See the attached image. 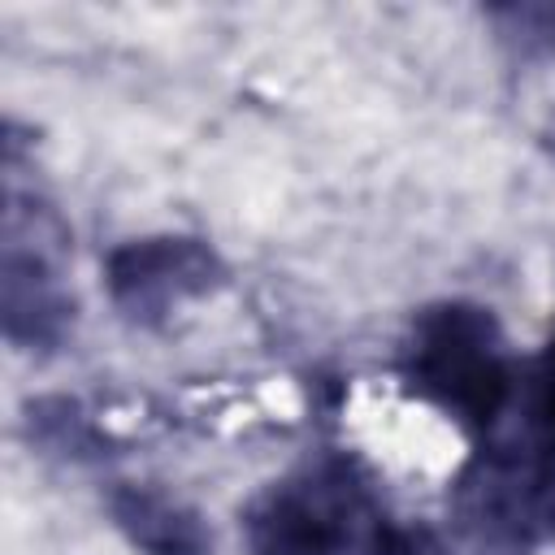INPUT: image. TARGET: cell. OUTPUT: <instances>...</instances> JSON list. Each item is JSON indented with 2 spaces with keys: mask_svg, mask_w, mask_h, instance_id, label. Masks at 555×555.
<instances>
[{
  "mask_svg": "<svg viewBox=\"0 0 555 555\" xmlns=\"http://www.w3.org/2000/svg\"><path fill=\"white\" fill-rule=\"evenodd\" d=\"M399 377L447 421L486 438L516 395L520 364L486 304L438 299L412 317L399 347Z\"/></svg>",
  "mask_w": 555,
  "mask_h": 555,
  "instance_id": "obj_1",
  "label": "cell"
},
{
  "mask_svg": "<svg viewBox=\"0 0 555 555\" xmlns=\"http://www.w3.org/2000/svg\"><path fill=\"white\" fill-rule=\"evenodd\" d=\"M69 225L52 199L9 182L0 243V330L26 356H52L74 338L78 304L65 282Z\"/></svg>",
  "mask_w": 555,
  "mask_h": 555,
  "instance_id": "obj_2",
  "label": "cell"
},
{
  "mask_svg": "<svg viewBox=\"0 0 555 555\" xmlns=\"http://www.w3.org/2000/svg\"><path fill=\"white\" fill-rule=\"evenodd\" d=\"M373 520L364 473L343 455H325L247 503L243 542L247 555H347L364 546Z\"/></svg>",
  "mask_w": 555,
  "mask_h": 555,
  "instance_id": "obj_3",
  "label": "cell"
},
{
  "mask_svg": "<svg viewBox=\"0 0 555 555\" xmlns=\"http://www.w3.org/2000/svg\"><path fill=\"white\" fill-rule=\"evenodd\" d=\"M451 516L477 555H533L555 542V468L481 438L451 486Z\"/></svg>",
  "mask_w": 555,
  "mask_h": 555,
  "instance_id": "obj_4",
  "label": "cell"
},
{
  "mask_svg": "<svg viewBox=\"0 0 555 555\" xmlns=\"http://www.w3.org/2000/svg\"><path fill=\"white\" fill-rule=\"evenodd\" d=\"M225 286V260L199 234H143L104 256L108 304L139 330H160L186 304Z\"/></svg>",
  "mask_w": 555,
  "mask_h": 555,
  "instance_id": "obj_5",
  "label": "cell"
},
{
  "mask_svg": "<svg viewBox=\"0 0 555 555\" xmlns=\"http://www.w3.org/2000/svg\"><path fill=\"white\" fill-rule=\"evenodd\" d=\"M104 507L113 529L139 555H212V533L204 516L186 499L160 486L113 481V490L104 494Z\"/></svg>",
  "mask_w": 555,
  "mask_h": 555,
  "instance_id": "obj_6",
  "label": "cell"
},
{
  "mask_svg": "<svg viewBox=\"0 0 555 555\" xmlns=\"http://www.w3.org/2000/svg\"><path fill=\"white\" fill-rule=\"evenodd\" d=\"M486 438H499V442L525 451L529 460L555 468V334L529 364H520L516 395H512L503 421Z\"/></svg>",
  "mask_w": 555,
  "mask_h": 555,
  "instance_id": "obj_7",
  "label": "cell"
},
{
  "mask_svg": "<svg viewBox=\"0 0 555 555\" xmlns=\"http://www.w3.org/2000/svg\"><path fill=\"white\" fill-rule=\"evenodd\" d=\"M22 434L26 442L65 464H95L108 455V434L104 425L69 395H35L22 408Z\"/></svg>",
  "mask_w": 555,
  "mask_h": 555,
  "instance_id": "obj_8",
  "label": "cell"
},
{
  "mask_svg": "<svg viewBox=\"0 0 555 555\" xmlns=\"http://www.w3.org/2000/svg\"><path fill=\"white\" fill-rule=\"evenodd\" d=\"M486 22L494 26V39L512 56V65L555 61V0L490 4L486 9Z\"/></svg>",
  "mask_w": 555,
  "mask_h": 555,
  "instance_id": "obj_9",
  "label": "cell"
},
{
  "mask_svg": "<svg viewBox=\"0 0 555 555\" xmlns=\"http://www.w3.org/2000/svg\"><path fill=\"white\" fill-rule=\"evenodd\" d=\"M364 555H451V546L429 525L377 516L369 538H364Z\"/></svg>",
  "mask_w": 555,
  "mask_h": 555,
  "instance_id": "obj_10",
  "label": "cell"
},
{
  "mask_svg": "<svg viewBox=\"0 0 555 555\" xmlns=\"http://www.w3.org/2000/svg\"><path fill=\"white\" fill-rule=\"evenodd\" d=\"M538 134H542V147L555 156V108L546 113V121H542V130H538Z\"/></svg>",
  "mask_w": 555,
  "mask_h": 555,
  "instance_id": "obj_11",
  "label": "cell"
}]
</instances>
